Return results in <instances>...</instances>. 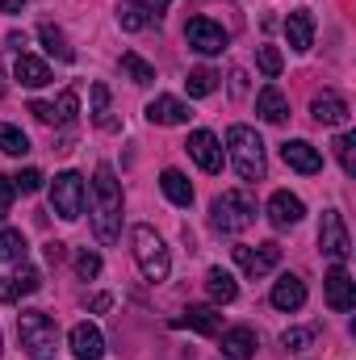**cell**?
<instances>
[{
    "label": "cell",
    "instance_id": "17",
    "mask_svg": "<svg viewBox=\"0 0 356 360\" xmlns=\"http://www.w3.org/2000/svg\"><path fill=\"white\" fill-rule=\"evenodd\" d=\"M285 38L293 51H310L314 46V13L310 8H293L285 17Z\"/></svg>",
    "mask_w": 356,
    "mask_h": 360
},
{
    "label": "cell",
    "instance_id": "31",
    "mask_svg": "<svg viewBox=\"0 0 356 360\" xmlns=\"http://www.w3.org/2000/svg\"><path fill=\"white\" fill-rule=\"evenodd\" d=\"M184 89H189V96H210V92L218 89V76L210 68H193L189 80H184Z\"/></svg>",
    "mask_w": 356,
    "mask_h": 360
},
{
    "label": "cell",
    "instance_id": "10",
    "mask_svg": "<svg viewBox=\"0 0 356 360\" xmlns=\"http://www.w3.org/2000/svg\"><path fill=\"white\" fill-rule=\"evenodd\" d=\"M184 147H189V155L197 160V168H201V172H210V176H218V172H222V143H218L210 130H193Z\"/></svg>",
    "mask_w": 356,
    "mask_h": 360
},
{
    "label": "cell",
    "instance_id": "24",
    "mask_svg": "<svg viewBox=\"0 0 356 360\" xmlns=\"http://www.w3.org/2000/svg\"><path fill=\"white\" fill-rule=\"evenodd\" d=\"M13 76H17L25 89H42V84H51V68H46L42 59H34V55H17Z\"/></svg>",
    "mask_w": 356,
    "mask_h": 360
},
{
    "label": "cell",
    "instance_id": "37",
    "mask_svg": "<svg viewBox=\"0 0 356 360\" xmlns=\"http://www.w3.org/2000/svg\"><path fill=\"white\" fill-rule=\"evenodd\" d=\"M101 272V256L96 252H76V276L80 281H92Z\"/></svg>",
    "mask_w": 356,
    "mask_h": 360
},
{
    "label": "cell",
    "instance_id": "26",
    "mask_svg": "<svg viewBox=\"0 0 356 360\" xmlns=\"http://www.w3.org/2000/svg\"><path fill=\"white\" fill-rule=\"evenodd\" d=\"M205 289H210V297L218 302V306H227V302H235L239 297V285H235V276L222 269H210V276H205Z\"/></svg>",
    "mask_w": 356,
    "mask_h": 360
},
{
    "label": "cell",
    "instance_id": "13",
    "mask_svg": "<svg viewBox=\"0 0 356 360\" xmlns=\"http://www.w3.org/2000/svg\"><path fill=\"white\" fill-rule=\"evenodd\" d=\"M42 289V272L34 264H21L13 276H0V302H21L25 293H38Z\"/></svg>",
    "mask_w": 356,
    "mask_h": 360
},
{
    "label": "cell",
    "instance_id": "35",
    "mask_svg": "<svg viewBox=\"0 0 356 360\" xmlns=\"http://www.w3.org/2000/svg\"><path fill=\"white\" fill-rule=\"evenodd\" d=\"M256 63H260L265 76H281V68H285V59H281L276 46H260V51H256Z\"/></svg>",
    "mask_w": 356,
    "mask_h": 360
},
{
    "label": "cell",
    "instance_id": "34",
    "mask_svg": "<svg viewBox=\"0 0 356 360\" xmlns=\"http://www.w3.org/2000/svg\"><path fill=\"white\" fill-rule=\"evenodd\" d=\"M76 109H80V96H76V92L68 89L63 96H59V105H55V122H59V126H72V122L80 117Z\"/></svg>",
    "mask_w": 356,
    "mask_h": 360
},
{
    "label": "cell",
    "instance_id": "4",
    "mask_svg": "<svg viewBox=\"0 0 356 360\" xmlns=\"http://www.w3.org/2000/svg\"><path fill=\"white\" fill-rule=\"evenodd\" d=\"M227 147H231V164L243 180H265V143L256 130L248 126H231L227 130Z\"/></svg>",
    "mask_w": 356,
    "mask_h": 360
},
{
    "label": "cell",
    "instance_id": "40",
    "mask_svg": "<svg viewBox=\"0 0 356 360\" xmlns=\"http://www.w3.org/2000/svg\"><path fill=\"white\" fill-rule=\"evenodd\" d=\"M139 4H143V13H147L151 21H160V17L168 13V4H172V0H139Z\"/></svg>",
    "mask_w": 356,
    "mask_h": 360
},
{
    "label": "cell",
    "instance_id": "33",
    "mask_svg": "<svg viewBox=\"0 0 356 360\" xmlns=\"http://www.w3.org/2000/svg\"><path fill=\"white\" fill-rule=\"evenodd\" d=\"M331 147H336V160H340V168H344V176H352V172H356V155H352L356 139H352V134H340V139H336Z\"/></svg>",
    "mask_w": 356,
    "mask_h": 360
},
{
    "label": "cell",
    "instance_id": "1",
    "mask_svg": "<svg viewBox=\"0 0 356 360\" xmlns=\"http://www.w3.org/2000/svg\"><path fill=\"white\" fill-rule=\"evenodd\" d=\"M92 197H96V210H92L96 243H113L117 231H122V184H117V176H113L109 164L96 168V176H92Z\"/></svg>",
    "mask_w": 356,
    "mask_h": 360
},
{
    "label": "cell",
    "instance_id": "32",
    "mask_svg": "<svg viewBox=\"0 0 356 360\" xmlns=\"http://www.w3.org/2000/svg\"><path fill=\"white\" fill-rule=\"evenodd\" d=\"M0 151H4V155H25V151H30V139H25L17 126H0Z\"/></svg>",
    "mask_w": 356,
    "mask_h": 360
},
{
    "label": "cell",
    "instance_id": "15",
    "mask_svg": "<svg viewBox=\"0 0 356 360\" xmlns=\"http://www.w3.org/2000/svg\"><path fill=\"white\" fill-rule=\"evenodd\" d=\"M68 344H72V356L76 360H101L105 356V335H101V327H92V323H76L72 335H68Z\"/></svg>",
    "mask_w": 356,
    "mask_h": 360
},
{
    "label": "cell",
    "instance_id": "6",
    "mask_svg": "<svg viewBox=\"0 0 356 360\" xmlns=\"http://www.w3.org/2000/svg\"><path fill=\"white\" fill-rule=\"evenodd\" d=\"M84 180L80 172H59V176L51 180V210L63 218V222H76L80 214H84Z\"/></svg>",
    "mask_w": 356,
    "mask_h": 360
},
{
    "label": "cell",
    "instance_id": "46",
    "mask_svg": "<svg viewBox=\"0 0 356 360\" xmlns=\"http://www.w3.org/2000/svg\"><path fill=\"white\" fill-rule=\"evenodd\" d=\"M0 348H4V340H0Z\"/></svg>",
    "mask_w": 356,
    "mask_h": 360
},
{
    "label": "cell",
    "instance_id": "45",
    "mask_svg": "<svg viewBox=\"0 0 356 360\" xmlns=\"http://www.w3.org/2000/svg\"><path fill=\"white\" fill-rule=\"evenodd\" d=\"M0 92H4V68H0Z\"/></svg>",
    "mask_w": 356,
    "mask_h": 360
},
{
    "label": "cell",
    "instance_id": "11",
    "mask_svg": "<svg viewBox=\"0 0 356 360\" xmlns=\"http://www.w3.org/2000/svg\"><path fill=\"white\" fill-rule=\"evenodd\" d=\"M323 289H327V306H331L336 314H348L356 306V281L348 276V269L336 264V269L323 276Z\"/></svg>",
    "mask_w": 356,
    "mask_h": 360
},
{
    "label": "cell",
    "instance_id": "8",
    "mask_svg": "<svg viewBox=\"0 0 356 360\" xmlns=\"http://www.w3.org/2000/svg\"><path fill=\"white\" fill-rule=\"evenodd\" d=\"M184 42L197 51V55H222L227 51V30L210 17H193L184 25Z\"/></svg>",
    "mask_w": 356,
    "mask_h": 360
},
{
    "label": "cell",
    "instance_id": "18",
    "mask_svg": "<svg viewBox=\"0 0 356 360\" xmlns=\"http://www.w3.org/2000/svg\"><path fill=\"white\" fill-rule=\"evenodd\" d=\"M189 117L193 113H189V105L180 96H155L147 105V122H155V126H184Z\"/></svg>",
    "mask_w": 356,
    "mask_h": 360
},
{
    "label": "cell",
    "instance_id": "7",
    "mask_svg": "<svg viewBox=\"0 0 356 360\" xmlns=\"http://www.w3.org/2000/svg\"><path fill=\"white\" fill-rule=\"evenodd\" d=\"M319 248H323V256H331L336 264H344V260L352 256V235H348V226H344V218H340L336 210H327L323 222H319Z\"/></svg>",
    "mask_w": 356,
    "mask_h": 360
},
{
    "label": "cell",
    "instance_id": "12",
    "mask_svg": "<svg viewBox=\"0 0 356 360\" xmlns=\"http://www.w3.org/2000/svg\"><path fill=\"white\" fill-rule=\"evenodd\" d=\"M306 218V205H302V197H293V193H272L268 197V222L276 226V231H289V226H298Z\"/></svg>",
    "mask_w": 356,
    "mask_h": 360
},
{
    "label": "cell",
    "instance_id": "36",
    "mask_svg": "<svg viewBox=\"0 0 356 360\" xmlns=\"http://www.w3.org/2000/svg\"><path fill=\"white\" fill-rule=\"evenodd\" d=\"M310 340H314V327H293V331H285V335H281V344H285L289 352H302Z\"/></svg>",
    "mask_w": 356,
    "mask_h": 360
},
{
    "label": "cell",
    "instance_id": "9",
    "mask_svg": "<svg viewBox=\"0 0 356 360\" xmlns=\"http://www.w3.org/2000/svg\"><path fill=\"white\" fill-rule=\"evenodd\" d=\"M231 256H235V264L248 272V276H265L281 264V248L276 243H260V248H231Z\"/></svg>",
    "mask_w": 356,
    "mask_h": 360
},
{
    "label": "cell",
    "instance_id": "5",
    "mask_svg": "<svg viewBox=\"0 0 356 360\" xmlns=\"http://www.w3.org/2000/svg\"><path fill=\"white\" fill-rule=\"evenodd\" d=\"M130 239H134V260H139V272H143L151 285L168 281L172 260H168V248H164V239H160L151 226H134V231H130Z\"/></svg>",
    "mask_w": 356,
    "mask_h": 360
},
{
    "label": "cell",
    "instance_id": "3",
    "mask_svg": "<svg viewBox=\"0 0 356 360\" xmlns=\"http://www.w3.org/2000/svg\"><path fill=\"white\" fill-rule=\"evenodd\" d=\"M210 218H214V226H218V231L239 235V231H248V226L256 222V201H252V193H248V188H227V193H218V197H214Z\"/></svg>",
    "mask_w": 356,
    "mask_h": 360
},
{
    "label": "cell",
    "instance_id": "28",
    "mask_svg": "<svg viewBox=\"0 0 356 360\" xmlns=\"http://www.w3.org/2000/svg\"><path fill=\"white\" fill-rule=\"evenodd\" d=\"M92 122H96L101 130H117V122H113V113H109V89H105V84H92Z\"/></svg>",
    "mask_w": 356,
    "mask_h": 360
},
{
    "label": "cell",
    "instance_id": "29",
    "mask_svg": "<svg viewBox=\"0 0 356 360\" xmlns=\"http://www.w3.org/2000/svg\"><path fill=\"white\" fill-rule=\"evenodd\" d=\"M122 72H126L134 84H151V80H155V68H151L143 55H134V51H126V55H122Z\"/></svg>",
    "mask_w": 356,
    "mask_h": 360
},
{
    "label": "cell",
    "instance_id": "27",
    "mask_svg": "<svg viewBox=\"0 0 356 360\" xmlns=\"http://www.w3.org/2000/svg\"><path fill=\"white\" fill-rule=\"evenodd\" d=\"M25 235L21 231H0V260L4 264H25Z\"/></svg>",
    "mask_w": 356,
    "mask_h": 360
},
{
    "label": "cell",
    "instance_id": "16",
    "mask_svg": "<svg viewBox=\"0 0 356 360\" xmlns=\"http://www.w3.org/2000/svg\"><path fill=\"white\" fill-rule=\"evenodd\" d=\"M268 302L276 306V310H302L306 306V281L302 276H293V272H285L276 285H272V293H268Z\"/></svg>",
    "mask_w": 356,
    "mask_h": 360
},
{
    "label": "cell",
    "instance_id": "22",
    "mask_svg": "<svg viewBox=\"0 0 356 360\" xmlns=\"http://www.w3.org/2000/svg\"><path fill=\"white\" fill-rule=\"evenodd\" d=\"M256 113H260L265 122H272V126H281V122L289 117V101H285V92L276 89V84L260 89V96H256Z\"/></svg>",
    "mask_w": 356,
    "mask_h": 360
},
{
    "label": "cell",
    "instance_id": "43",
    "mask_svg": "<svg viewBox=\"0 0 356 360\" xmlns=\"http://www.w3.org/2000/svg\"><path fill=\"white\" fill-rule=\"evenodd\" d=\"M8 46H13L17 55H25V34H8Z\"/></svg>",
    "mask_w": 356,
    "mask_h": 360
},
{
    "label": "cell",
    "instance_id": "38",
    "mask_svg": "<svg viewBox=\"0 0 356 360\" xmlns=\"http://www.w3.org/2000/svg\"><path fill=\"white\" fill-rule=\"evenodd\" d=\"M13 188H17V193H38V188H42V172H38V168H25L21 176H13Z\"/></svg>",
    "mask_w": 356,
    "mask_h": 360
},
{
    "label": "cell",
    "instance_id": "30",
    "mask_svg": "<svg viewBox=\"0 0 356 360\" xmlns=\"http://www.w3.org/2000/svg\"><path fill=\"white\" fill-rule=\"evenodd\" d=\"M117 25H122V30H130V34H139V30H147V25H151V17H147V13H143V4L134 0V4H122V8H117Z\"/></svg>",
    "mask_w": 356,
    "mask_h": 360
},
{
    "label": "cell",
    "instance_id": "41",
    "mask_svg": "<svg viewBox=\"0 0 356 360\" xmlns=\"http://www.w3.org/2000/svg\"><path fill=\"white\" fill-rule=\"evenodd\" d=\"M30 113H34L38 122H46V126L55 122V105H42V101H34V105H30Z\"/></svg>",
    "mask_w": 356,
    "mask_h": 360
},
{
    "label": "cell",
    "instance_id": "20",
    "mask_svg": "<svg viewBox=\"0 0 356 360\" xmlns=\"http://www.w3.org/2000/svg\"><path fill=\"white\" fill-rule=\"evenodd\" d=\"M310 113H314L319 126H344V122H348V101L336 96V92H323V96H314Z\"/></svg>",
    "mask_w": 356,
    "mask_h": 360
},
{
    "label": "cell",
    "instance_id": "2",
    "mask_svg": "<svg viewBox=\"0 0 356 360\" xmlns=\"http://www.w3.org/2000/svg\"><path fill=\"white\" fill-rule=\"evenodd\" d=\"M17 340L30 360H55L59 352V327L46 310H21L17 314Z\"/></svg>",
    "mask_w": 356,
    "mask_h": 360
},
{
    "label": "cell",
    "instance_id": "21",
    "mask_svg": "<svg viewBox=\"0 0 356 360\" xmlns=\"http://www.w3.org/2000/svg\"><path fill=\"white\" fill-rule=\"evenodd\" d=\"M222 356L227 360H252L256 356V331H252V327H231V331H222Z\"/></svg>",
    "mask_w": 356,
    "mask_h": 360
},
{
    "label": "cell",
    "instance_id": "39",
    "mask_svg": "<svg viewBox=\"0 0 356 360\" xmlns=\"http://www.w3.org/2000/svg\"><path fill=\"white\" fill-rule=\"evenodd\" d=\"M13 193H17V188H13V176H0V222L8 218V205H13Z\"/></svg>",
    "mask_w": 356,
    "mask_h": 360
},
{
    "label": "cell",
    "instance_id": "14",
    "mask_svg": "<svg viewBox=\"0 0 356 360\" xmlns=\"http://www.w3.org/2000/svg\"><path fill=\"white\" fill-rule=\"evenodd\" d=\"M281 160L293 168V172H302V176H314V172H323V155L306 143V139H289L285 147H281Z\"/></svg>",
    "mask_w": 356,
    "mask_h": 360
},
{
    "label": "cell",
    "instance_id": "19",
    "mask_svg": "<svg viewBox=\"0 0 356 360\" xmlns=\"http://www.w3.org/2000/svg\"><path fill=\"white\" fill-rule=\"evenodd\" d=\"M177 327H189V331H197V335H218V331H222V314H218L214 306H189L177 319Z\"/></svg>",
    "mask_w": 356,
    "mask_h": 360
},
{
    "label": "cell",
    "instance_id": "44",
    "mask_svg": "<svg viewBox=\"0 0 356 360\" xmlns=\"http://www.w3.org/2000/svg\"><path fill=\"white\" fill-rule=\"evenodd\" d=\"M25 0H0V13H21Z\"/></svg>",
    "mask_w": 356,
    "mask_h": 360
},
{
    "label": "cell",
    "instance_id": "23",
    "mask_svg": "<svg viewBox=\"0 0 356 360\" xmlns=\"http://www.w3.org/2000/svg\"><path fill=\"white\" fill-rule=\"evenodd\" d=\"M160 188H164V197H168L172 205H180V210H189V205H193V184H189V176L177 172V168H164Z\"/></svg>",
    "mask_w": 356,
    "mask_h": 360
},
{
    "label": "cell",
    "instance_id": "42",
    "mask_svg": "<svg viewBox=\"0 0 356 360\" xmlns=\"http://www.w3.org/2000/svg\"><path fill=\"white\" fill-rule=\"evenodd\" d=\"M231 89H235V96H243V92H248V76L235 72V76H231Z\"/></svg>",
    "mask_w": 356,
    "mask_h": 360
},
{
    "label": "cell",
    "instance_id": "25",
    "mask_svg": "<svg viewBox=\"0 0 356 360\" xmlns=\"http://www.w3.org/2000/svg\"><path fill=\"white\" fill-rule=\"evenodd\" d=\"M38 38H42V46H46L59 63H72V59H76V46L68 42V34H63L59 25H51V21H46V25H38Z\"/></svg>",
    "mask_w": 356,
    "mask_h": 360
}]
</instances>
